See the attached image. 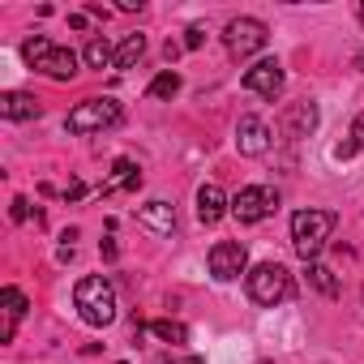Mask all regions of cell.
<instances>
[{
	"mask_svg": "<svg viewBox=\"0 0 364 364\" xmlns=\"http://www.w3.org/2000/svg\"><path fill=\"white\" fill-rule=\"evenodd\" d=\"M73 304H77V317L86 326H112L116 321V287H112V279L86 274L73 287Z\"/></svg>",
	"mask_w": 364,
	"mask_h": 364,
	"instance_id": "6da1fadb",
	"label": "cell"
},
{
	"mask_svg": "<svg viewBox=\"0 0 364 364\" xmlns=\"http://www.w3.org/2000/svg\"><path fill=\"white\" fill-rule=\"evenodd\" d=\"M334 223H338L334 210H296L291 215V245H296V253L304 262H317L326 240H330V232H334Z\"/></svg>",
	"mask_w": 364,
	"mask_h": 364,
	"instance_id": "7a4b0ae2",
	"label": "cell"
},
{
	"mask_svg": "<svg viewBox=\"0 0 364 364\" xmlns=\"http://www.w3.org/2000/svg\"><path fill=\"white\" fill-rule=\"evenodd\" d=\"M22 56H26V65H31V69H39V73H43V77H52V82H69V77L77 73V52L56 48V43H52V39H43V35L26 39V43H22Z\"/></svg>",
	"mask_w": 364,
	"mask_h": 364,
	"instance_id": "3957f363",
	"label": "cell"
},
{
	"mask_svg": "<svg viewBox=\"0 0 364 364\" xmlns=\"http://www.w3.org/2000/svg\"><path fill=\"white\" fill-rule=\"evenodd\" d=\"M249 300L262 304V309H274V304L291 300V274H287V266H279V262L253 266L249 270Z\"/></svg>",
	"mask_w": 364,
	"mask_h": 364,
	"instance_id": "277c9868",
	"label": "cell"
},
{
	"mask_svg": "<svg viewBox=\"0 0 364 364\" xmlns=\"http://www.w3.org/2000/svg\"><path fill=\"white\" fill-rule=\"evenodd\" d=\"M120 103L116 99H82L69 116H65V129L69 133H103V129H116L120 124Z\"/></svg>",
	"mask_w": 364,
	"mask_h": 364,
	"instance_id": "5b68a950",
	"label": "cell"
},
{
	"mask_svg": "<svg viewBox=\"0 0 364 364\" xmlns=\"http://www.w3.org/2000/svg\"><path fill=\"white\" fill-rule=\"evenodd\" d=\"M266 39H270V31H266V22H257V18H232L228 31H223V43H228V52H232L236 60L257 56V52L266 48Z\"/></svg>",
	"mask_w": 364,
	"mask_h": 364,
	"instance_id": "8992f818",
	"label": "cell"
},
{
	"mask_svg": "<svg viewBox=\"0 0 364 364\" xmlns=\"http://www.w3.org/2000/svg\"><path fill=\"white\" fill-rule=\"evenodd\" d=\"M279 210V193L270 189V185H249V189H240L236 198H232V215L240 219V223H262L266 215H274Z\"/></svg>",
	"mask_w": 364,
	"mask_h": 364,
	"instance_id": "52a82bcc",
	"label": "cell"
},
{
	"mask_svg": "<svg viewBox=\"0 0 364 364\" xmlns=\"http://www.w3.org/2000/svg\"><path fill=\"white\" fill-rule=\"evenodd\" d=\"M245 270H249V253H245L240 240H219V245L210 249V274H215L219 283H232V279H240Z\"/></svg>",
	"mask_w": 364,
	"mask_h": 364,
	"instance_id": "ba28073f",
	"label": "cell"
},
{
	"mask_svg": "<svg viewBox=\"0 0 364 364\" xmlns=\"http://www.w3.org/2000/svg\"><path fill=\"white\" fill-rule=\"evenodd\" d=\"M283 82H287V73H283L279 60H257V65L245 69V90H253L262 99H279L283 95Z\"/></svg>",
	"mask_w": 364,
	"mask_h": 364,
	"instance_id": "9c48e42d",
	"label": "cell"
},
{
	"mask_svg": "<svg viewBox=\"0 0 364 364\" xmlns=\"http://www.w3.org/2000/svg\"><path fill=\"white\" fill-rule=\"evenodd\" d=\"M236 150L249 154V159L266 154V150H270V124H266L262 116H240V120H236Z\"/></svg>",
	"mask_w": 364,
	"mask_h": 364,
	"instance_id": "30bf717a",
	"label": "cell"
},
{
	"mask_svg": "<svg viewBox=\"0 0 364 364\" xmlns=\"http://www.w3.org/2000/svg\"><path fill=\"white\" fill-rule=\"evenodd\" d=\"M137 223L141 228H150L154 236H171L176 232V210L167 206V202H146V206H137Z\"/></svg>",
	"mask_w": 364,
	"mask_h": 364,
	"instance_id": "8fae6325",
	"label": "cell"
},
{
	"mask_svg": "<svg viewBox=\"0 0 364 364\" xmlns=\"http://www.w3.org/2000/svg\"><path fill=\"white\" fill-rule=\"evenodd\" d=\"M0 304H5V326H0V343H14V334H18V321L26 317V296L18 291V287H5L0 291Z\"/></svg>",
	"mask_w": 364,
	"mask_h": 364,
	"instance_id": "7c38bea8",
	"label": "cell"
},
{
	"mask_svg": "<svg viewBox=\"0 0 364 364\" xmlns=\"http://www.w3.org/2000/svg\"><path fill=\"white\" fill-rule=\"evenodd\" d=\"M313 129H317V107H313V103H291V107L283 112V133H287L291 141L309 137Z\"/></svg>",
	"mask_w": 364,
	"mask_h": 364,
	"instance_id": "4fadbf2b",
	"label": "cell"
},
{
	"mask_svg": "<svg viewBox=\"0 0 364 364\" xmlns=\"http://www.w3.org/2000/svg\"><path fill=\"white\" fill-rule=\"evenodd\" d=\"M228 206H232V202L223 198L219 185H202V189H198V219H202L206 228H215V223L228 215Z\"/></svg>",
	"mask_w": 364,
	"mask_h": 364,
	"instance_id": "5bb4252c",
	"label": "cell"
},
{
	"mask_svg": "<svg viewBox=\"0 0 364 364\" xmlns=\"http://www.w3.org/2000/svg\"><path fill=\"white\" fill-rule=\"evenodd\" d=\"M0 116L5 120H35L39 116V99L26 90H5L0 95Z\"/></svg>",
	"mask_w": 364,
	"mask_h": 364,
	"instance_id": "9a60e30c",
	"label": "cell"
},
{
	"mask_svg": "<svg viewBox=\"0 0 364 364\" xmlns=\"http://www.w3.org/2000/svg\"><path fill=\"white\" fill-rule=\"evenodd\" d=\"M137 185H141L137 163H133V159H116V163H112V180H103V198H112V193H120V189H137Z\"/></svg>",
	"mask_w": 364,
	"mask_h": 364,
	"instance_id": "2e32d148",
	"label": "cell"
},
{
	"mask_svg": "<svg viewBox=\"0 0 364 364\" xmlns=\"http://www.w3.org/2000/svg\"><path fill=\"white\" fill-rule=\"evenodd\" d=\"M146 56V35H124L116 48V69H133Z\"/></svg>",
	"mask_w": 364,
	"mask_h": 364,
	"instance_id": "e0dca14e",
	"label": "cell"
},
{
	"mask_svg": "<svg viewBox=\"0 0 364 364\" xmlns=\"http://www.w3.org/2000/svg\"><path fill=\"white\" fill-rule=\"evenodd\" d=\"M82 60H86L90 69H107V65H116V48H112L107 39H90L86 52H82Z\"/></svg>",
	"mask_w": 364,
	"mask_h": 364,
	"instance_id": "ac0fdd59",
	"label": "cell"
},
{
	"mask_svg": "<svg viewBox=\"0 0 364 364\" xmlns=\"http://www.w3.org/2000/svg\"><path fill=\"white\" fill-rule=\"evenodd\" d=\"M150 334L163 338V343H189V326H185V321H171V317L150 321Z\"/></svg>",
	"mask_w": 364,
	"mask_h": 364,
	"instance_id": "d6986e66",
	"label": "cell"
},
{
	"mask_svg": "<svg viewBox=\"0 0 364 364\" xmlns=\"http://www.w3.org/2000/svg\"><path fill=\"white\" fill-rule=\"evenodd\" d=\"M146 95H150V99H176V95H180V73H176V69H163V73L146 86Z\"/></svg>",
	"mask_w": 364,
	"mask_h": 364,
	"instance_id": "ffe728a7",
	"label": "cell"
},
{
	"mask_svg": "<svg viewBox=\"0 0 364 364\" xmlns=\"http://www.w3.org/2000/svg\"><path fill=\"white\" fill-rule=\"evenodd\" d=\"M309 283H313L321 296H330V300L338 296V279H334V270H330V266H321V262H309Z\"/></svg>",
	"mask_w": 364,
	"mask_h": 364,
	"instance_id": "44dd1931",
	"label": "cell"
},
{
	"mask_svg": "<svg viewBox=\"0 0 364 364\" xmlns=\"http://www.w3.org/2000/svg\"><path fill=\"white\" fill-rule=\"evenodd\" d=\"M202 39H206V31H202V26H189V31H185V48H189V52H198V48H202Z\"/></svg>",
	"mask_w": 364,
	"mask_h": 364,
	"instance_id": "7402d4cb",
	"label": "cell"
},
{
	"mask_svg": "<svg viewBox=\"0 0 364 364\" xmlns=\"http://www.w3.org/2000/svg\"><path fill=\"white\" fill-rule=\"evenodd\" d=\"M9 215H14V223H26V219H31V202H26V198H14V210H9Z\"/></svg>",
	"mask_w": 364,
	"mask_h": 364,
	"instance_id": "603a6c76",
	"label": "cell"
},
{
	"mask_svg": "<svg viewBox=\"0 0 364 364\" xmlns=\"http://www.w3.org/2000/svg\"><path fill=\"white\" fill-rule=\"evenodd\" d=\"M351 146H355V150H364V116H355V120H351Z\"/></svg>",
	"mask_w": 364,
	"mask_h": 364,
	"instance_id": "cb8c5ba5",
	"label": "cell"
},
{
	"mask_svg": "<svg viewBox=\"0 0 364 364\" xmlns=\"http://www.w3.org/2000/svg\"><path fill=\"white\" fill-rule=\"evenodd\" d=\"M77 198H86V185H82V180H73V185L65 189V202H77Z\"/></svg>",
	"mask_w": 364,
	"mask_h": 364,
	"instance_id": "d4e9b609",
	"label": "cell"
},
{
	"mask_svg": "<svg viewBox=\"0 0 364 364\" xmlns=\"http://www.w3.org/2000/svg\"><path fill=\"white\" fill-rule=\"evenodd\" d=\"M163 364H206V360L202 355H167Z\"/></svg>",
	"mask_w": 364,
	"mask_h": 364,
	"instance_id": "484cf974",
	"label": "cell"
},
{
	"mask_svg": "<svg viewBox=\"0 0 364 364\" xmlns=\"http://www.w3.org/2000/svg\"><path fill=\"white\" fill-rule=\"evenodd\" d=\"M355 154V146L351 141H343V146H334V159H351Z\"/></svg>",
	"mask_w": 364,
	"mask_h": 364,
	"instance_id": "4316f807",
	"label": "cell"
},
{
	"mask_svg": "<svg viewBox=\"0 0 364 364\" xmlns=\"http://www.w3.org/2000/svg\"><path fill=\"white\" fill-rule=\"evenodd\" d=\"M116 253H120V249H116V240L107 236V240H103V257H107V262H116Z\"/></svg>",
	"mask_w": 364,
	"mask_h": 364,
	"instance_id": "83f0119b",
	"label": "cell"
},
{
	"mask_svg": "<svg viewBox=\"0 0 364 364\" xmlns=\"http://www.w3.org/2000/svg\"><path fill=\"white\" fill-rule=\"evenodd\" d=\"M355 14H360V22H364V0H360V5H355Z\"/></svg>",
	"mask_w": 364,
	"mask_h": 364,
	"instance_id": "f1b7e54d",
	"label": "cell"
},
{
	"mask_svg": "<svg viewBox=\"0 0 364 364\" xmlns=\"http://www.w3.org/2000/svg\"><path fill=\"white\" fill-rule=\"evenodd\" d=\"M355 69H364V52H360V56H355Z\"/></svg>",
	"mask_w": 364,
	"mask_h": 364,
	"instance_id": "f546056e",
	"label": "cell"
}]
</instances>
